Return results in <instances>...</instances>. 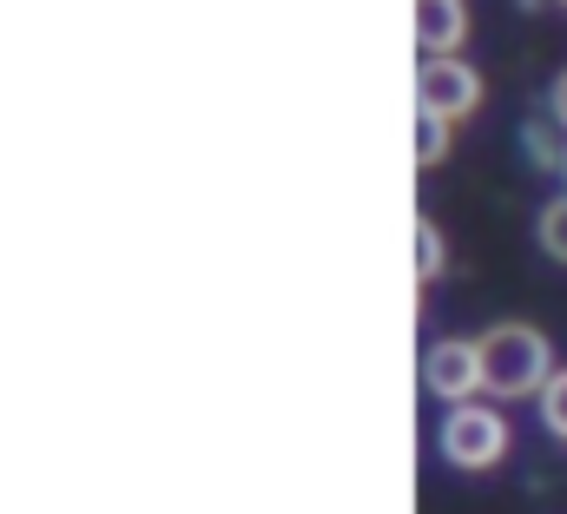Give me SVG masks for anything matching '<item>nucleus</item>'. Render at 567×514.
<instances>
[{"label": "nucleus", "instance_id": "9b49d317", "mask_svg": "<svg viewBox=\"0 0 567 514\" xmlns=\"http://www.w3.org/2000/svg\"><path fill=\"white\" fill-rule=\"evenodd\" d=\"M561 172H567V158H561Z\"/></svg>", "mask_w": 567, "mask_h": 514}, {"label": "nucleus", "instance_id": "39448f33", "mask_svg": "<svg viewBox=\"0 0 567 514\" xmlns=\"http://www.w3.org/2000/svg\"><path fill=\"white\" fill-rule=\"evenodd\" d=\"M462 33H468L462 0H416V40H423L429 60H449L462 47Z\"/></svg>", "mask_w": 567, "mask_h": 514}, {"label": "nucleus", "instance_id": "9d476101", "mask_svg": "<svg viewBox=\"0 0 567 514\" xmlns=\"http://www.w3.org/2000/svg\"><path fill=\"white\" fill-rule=\"evenodd\" d=\"M555 120L567 126V73H561V86H555Z\"/></svg>", "mask_w": 567, "mask_h": 514}, {"label": "nucleus", "instance_id": "1a4fd4ad", "mask_svg": "<svg viewBox=\"0 0 567 514\" xmlns=\"http://www.w3.org/2000/svg\"><path fill=\"white\" fill-rule=\"evenodd\" d=\"M542 245H548V257L567 264V198H555V205L542 212Z\"/></svg>", "mask_w": 567, "mask_h": 514}, {"label": "nucleus", "instance_id": "423d86ee", "mask_svg": "<svg viewBox=\"0 0 567 514\" xmlns=\"http://www.w3.org/2000/svg\"><path fill=\"white\" fill-rule=\"evenodd\" d=\"M449 152V120H435V113H416V165H435Z\"/></svg>", "mask_w": 567, "mask_h": 514}, {"label": "nucleus", "instance_id": "7ed1b4c3", "mask_svg": "<svg viewBox=\"0 0 567 514\" xmlns=\"http://www.w3.org/2000/svg\"><path fill=\"white\" fill-rule=\"evenodd\" d=\"M475 100H482V80L449 53V60H423L416 66V113H435V120H462V113H475Z\"/></svg>", "mask_w": 567, "mask_h": 514}, {"label": "nucleus", "instance_id": "0eeeda50", "mask_svg": "<svg viewBox=\"0 0 567 514\" xmlns=\"http://www.w3.org/2000/svg\"><path fill=\"white\" fill-rule=\"evenodd\" d=\"M542 422H548V429L567 442V370H555V377H548V389H542Z\"/></svg>", "mask_w": 567, "mask_h": 514}, {"label": "nucleus", "instance_id": "f03ea898", "mask_svg": "<svg viewBox=\"0 0 567 514\" xmlns=\"http://www.w3.org/2000/svg\"><path fill=\"white\" fill-rule=\"evenodd\" d=\"M442 455L455 462V469H495L502 455H508V422L495 415V409H455L449 422H442Z\"/></svg>", "mask_w": 567, "mask_h": 514}, {"label": "nucleus", "instance_id": "6e6552de", "mask_svg": "<svg viewBox=\"0 0 567 514\" xmlns=\"http://www.w3.org/2000/svg\"><path fill=\"white\" fill-rule=\"evenodd\" d=\"M435 270H442V232H435L429 218H416V277L429 284Z\"/></svg>", "mask_w": 567, "mask_h": 514}, {"label": "nucleus", "instance_id": "20e7f679", "mask_svg": "<svg viewBox=\"0 0 567 514\" xmlns=\"http://www.w3.org/2000/svg\"><path fill=\"white\" fill-rule=\"evenodd\" d=\"M423 383L429 395H449V402L475 395L482 389V343H435L423 357Z\"/></svg>", "mask_w": 567, "mask_h": 514}, {"label": "nucleus", "instance_id": "f257e3e1", "mask_svg": "<svg viewBox=\"0 0 567 514\" xmlns=\"http://www.w3.org/2000/svg\"><path fill=\"white\" fill-rule=\"evenodd\" d=\"M555 377V357H548V337L535 323H495L482 337V389L495 395H542Z\"/></svg>", "mask_w": 567, "mask_h": 514}]
</instances>
